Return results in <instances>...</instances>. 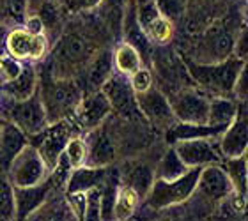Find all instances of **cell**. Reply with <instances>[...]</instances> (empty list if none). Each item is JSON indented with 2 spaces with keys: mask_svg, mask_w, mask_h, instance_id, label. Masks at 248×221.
<instances>
[{
  "mask_svg": "<svg viewBox=\"0 0 248 221\" xmlns=\"http://www.w3.org/2000/svg\"><path fill=\"white\" fill-rule=\"evenodd\" d=\"M99 48L91 37L80 32H66L57 39L50 52V60L45 71L55 78L75 80L82 71H85L89 60Z\"/></svg>",
  "mask_w": 248,
  "mask_h": 221,
  "instance_id": "6da1fadb",
  "label": "cell"
},
{
  "mask_svg": "<svg viewBox=\"0 0 248 221\" xmlns=\"http://www.w3.org/2000/svg\"><path fill=\"white\" fill-rule=\"evenodd\" d=\"M37 94L50 124L71 118L83 98V90L77 80L55 78L48 71H43L37 78Z\"/></svg>",
  "mask_w": 248,
  "mask_h": 221,
  "instance_id": "7a4b0ae2",
  "label": "cell"
},
{
  "mask_svg": "<svg viewBox=\"0 0 248 221\" xmlns=\"http://www.w3.org/2000/svg\"><path fill=\"white\" fill-rule=\"evenodd\" d=\"M188 74L193 80L195 87L211 96V98H231L234 85L239 74L247 67V60L238 57H229L227 60L218 64H188Z\"/></svg>",
  "mask_w": 248,
  "mask_h": 221,
  "instance_id": "3957f363",
  "label": "cell"
},
{
  "mask_svg": "<svg viewBox=\"0 0 248 221\" xmlns=\"http://www.w3.org/2000/svg\"><path fill=\"white\" fill-rule=\"evenodd\" d=\"M201 168H190L183 177L174 180L155 179L149 193L145 195V206L153 211H161L174 206H181L186 200H190L195 191L197 179H199Z\"/></svg>",
  "mask_w": 248,
  "mask_h": 221,
  "instance_id": "277c9868",
  "label": "cell"
},
{
  "mask_svg": "<svg viewBox=\"0 0 248 221\" xmlns=\"http://www.w3.org/2000/svg\"><path fill=\"white\" fill-rule=\"evenodd\" d=\"M50 170L46 168L43 158L36 147L27 144L23 149L15 156L7 168V179L13 188H31L46 179Z\"/></svg>",
  "mask_w": 248,
  "mask_h": 221,
  "instance_id": "5b68a950",
  "label": "cell"
},
{
  "mask_svg": "<svg viewBox=\"0 0 248 221\" xmlns=\"http://www.w3.org/2000/svg\"><path fill=\"white\" fill-rule=\"evenodd\" d=\"M209 99L204 90L195 85L179 88L177 92L169 96V103L174 112L177 122L183 124H207V112H209Z\"/></svg>",
  "mask_w": 248,
  "mask_h": 221,
  "instance_id": "8992f818",
  "label": "cell"
},
{
  "mask_svg": "<svg viewBox=\"0 0 248 221\" xmlns=\"http://www.w3.org/2000/svg\"><path fill=\"white\" fill-rule=\"evenodd\" d=\"M7 101H11V104L5 110V118L11 124H15L16 128L20 129L21 133L25 134L27 140L34 136V134L41 133L43 129L46 128L48 117L45 112V106L41 103L39 94H34L32 98L25 99V101H13V99L5 98Z\"/></svg>",
  "mask_w": 248,
  "mask_h": 221,
  "instance_id": "52a82bcc",
  "label": "cell"
},
{
  "mask_svg": "<svg viewBox=\"0 0 248 221\" xmlns=\"http://www.w3.org/2000/svg\"><path fill=\"white\" fill-rule=\"evenodd\" d=\"M105 94V98L108 101L112 113L117 115L121 120L126 122H145L144 117L140 115L135 101V94L129 87L128 78L115 73L103 83V87L99 88Z\"/></svg>",
  "mask_w": 248,
  "mask_h": 221,
  "instance_id": "ba28073f",
  "label": "cell"
},
{
  "mask_svg": "<svg viewBox=\"0 0 248 221\" xmlns=\"http://www.w3.org/2000/svg\"><path fill=\"white\" fill-rule=\"evenodd\" d=\"M71 131H73V122L69 118H66V120L48 124L41 133H37L29 138V140H34L31 145L37 149V152H39V156L43 158L45 165H46V168L50 172L55 168L59 158L64 152L67 140L73 136Z\"/></svg>",
  "mask_w": 248,
  "mask_h": 221,
  "instance_id": "9c48e42d",
  "label": "cell"
},
{
  "mask_svg": "<svg viewBox=\"0 0 248 221\" xmlns=\"http://www.w3.org/2000/svg\"><path fill=\"white\" fill-rule=\"evenodd\" d=\"M135 101H137V108H139L140 115L153 128L160 129V131H169L172 126L177 124L169 98L155 85L145 92L135 94Z\"/></svg>",
  "mask_w": 248,
  "mask_h": 221,
  "instance_id": "30bf717a",
  "label": "cell"
},
{
  "mask_svg": "<svg viewBox=\"0 0 248 221\" xmlns=\"http://www.w3.org/2000/svg\"><path fill=\"white\" fill-rule=\"evenodd\" d=\"M193 195L207 206H218L234 196L232 186L222 165H209L201 168Z\"/></svg>",
  "mask_w": 248,
  "mask_h": 221,
  "instance_id": "8fae6325",
  "label": "cell"
},
{
  "mask_svg": "<svg viewBox=\"0 0 248 221\" xmlns=\"http://www.w3.org/2000/svg\"><path fill=\"white\" fill-rule=\"evenodd\" d=\"M234 37L222 25L207 29L193 52L195 64H218L234 55Z\"/></svg>",
  "mask_w": 248,
  "mask_h": 221,
  "instance_id": "7c38bea8",
  "label": "cell"
},
{
  "mask_svg": "<svg viewBox=\"0 0 248 221\" xmlns=\"http://www.w3.org/2000/svg\"><path fill=\"white\" fill-rule=\"evenodd\" d=\"M110 117L103 124H99L98 128L89 131V138L85 140V144H87V161H85V166L108 168V166H112L115 163L117 145H115Z\"/></svg>",
  "mask_w": 248,
  "mask_h": 221,
  "instance_id": "4fadbf2b",
  "label": "cell"
},
{
  "mask_svg": "<svg viewBox=\"0 0 248 221\" xmlns=\"http://www.w3.org/2000/svg\"><path fill=\"white\" fill-rule=\"evenodd\" d=\"M186 168H204L209 165H222V156L218 150V140L197 138L183 140L172 145Z\"/></svg>",
  "mask_w": 248,
  "mask_h": 221,
  "instance_id": "5bb4252c",
  "label": "cell"
},
{
  "mask_svg": "<svg viewBox=\"0 0 248 221\" xmlns=\"http://www.w3.org/2000/svg\"><path fill=\"white\" fill-rule=\"evenodd\" d=\"M5 50L16 60H43L48 53V39L45 34L32 36L23 27H16L5 36Z\"/></svg>",
  "mask_w": 248,
  "mask_h": 221,
  "instance_id": "9a60e30c",
  "label": "cell"
},
{
  "mask_svg": "<svg viewBox=\"0 0 248 221\" xmlns=\"http://www.w3.org/2000/svg\"><path fill=\"white\" fill-rule=\"evenodd\" d=\"M248 149V124L247 113H245V103L239 104L238 117L229 124L225 131L218 138V150L222 160H234L239 156L247 154Z\"/></svg>",
  "mask_w": 248,
  "mask_h": 221,
  "instance_id": "2e32d148",
  "label": "cell"
},
{
  "mask_svg": "<svg viewBox=\"0 0 248 221\" xmlns=\"http://www.w3.org/2000/svg\"><path fill=\"white\" fill-rule=\"evenodd\" d=\"M110 115H112V108L105 94L101 90H93L91 94L83 96L71 118H75L82 129L91 131L98 128L99 124H103Z\"/></svg>",
  "mask_w": 248,
  "mask_h": 221,
  "instance_id": "e0dca14e",
  "label": "cell"
},
{
  "mask_svg": "<svg viewBox=\"0 0 248 221\" xmlns=\"http://www.w3.org/2000/svg\"><path fill=\"white\" fill-rule=\"evenodd\" d=\"M57 188L53 186L50 174L43 182L31 188H15V221H25L46 200L48 195L55 191Z\"/></svg>",
  "mask_w": 248,
  "mask_h": 221,
  "instance_id": "ac0fdd59",
  "label": "cell"
},
{
  "mask_svg": "<svg viewBox=\"0 0 248 221\" xmlns=\"http://www.w3.org/2000/svg\"><path fill=\"white\" fill-rule=\"evenodd\" d=\"M121 184L128 186L139 195L140 202L144 200L145 195L149 193L151 186L155 182V165L144 160H128L123 165V172L119 174Z\"/></svg>",
  "mask_w": 248,
  "mask_h": 221,
  "instance_id": "d6986e66",
  "label": "cell"
},
{
  "mask_svg": "<svg viewBox=\"0 0 248 221\" xmlns=\"http://www.w3.org/2000/svg\"><path fill=\"white\" fill-rule=\"evenodd\" d=\"M25 221H78L64 191H52L48 198Z\"/></svg>",
  "mask_w": 248,
  "mask_h": 221,
  "instance_id": "ffe728a7",
  "label": "cell"
},
{
  "mask_svg": "<svg viewBox=\"0 0 248 221\" xmlns=\"http://www.w3.org/2000/svg\"><path fill=\"white\" fill-rule=\"evenodd\" d=\"M29 140L15 124L9 120H4L2 128H0V172L7 174L11 161L15 160V156L20 152Z\"/></svg>",
  "mask_w": 248,
  "mask_h": 221,
  "instance_id": "44dd1931",
  "label": "cell"
},
{
  "mask_svg": "<svg viewBox=\"0 0 248 221\" xmlns=\"http://www.w3.org/2000/svg\"><path fill=\"white\" fill-rule=\"evenodd\" d=\"M110 172L108 168H94V166H80L75 168L64 186L66 195H77V193H87V191L98 188Z\"/></svg>",
  "mask_w": 248,
  "mask_h": 221,
  "instance_id": "7402d4cb",
  "label": "cell"
},
{
  "mask_svg": "<svg viewBox=\"0 0 248 221\" xmlns=\"http://www.w3.org/2000/svg\"><path fill=\"white\" fill-rule=\"evenodd\" d=\"M222 166L227 174L231 186H232L234 202L243 211L247 202V186H248V168H247V154L234 158V160H222Z\"/></svg>",
  "mask_w": 248,
  "mask_h": 221,
  "instance_id": "603a6c76",
  "label": "cell"
},
{
  "mask_svg": "<svg viewBox=\"0 0 248 221\" xmlns=\"http://www.w3.org/2000/svg\"><path fill=\"white\" fill-rule=\"evenodd\" d=\"M87 74V85L93 90H99L103 83L114 74V60H112V50L110 48H101L94 53L93 59L89 60L85 67Z\"/></svg>",
  "mask_w": 248,
  "mask_h": 221,
  "instance_id": "cb8c5ba5",
  "label": "cell"
},
{
  "mask_svg": "<svg viewBox=\"0 0 248 221\" xmlns=\"http://www.w3.org/2000/svg\"><path fill=\"white\" fill-rule=\"evenodd\" d=\"M223 131H225V128H213V126H207V124L177 122L169 131H165V140L170 145L177 144V142H183V140H197V138L218 140Z\"/></svg>",
  "mask_w": 248,
  "mask_h": 221,
  "instance_id": "d4e9b609",
  "label": "cell"
},
{
  "mask_svg": "<svg viewBox=\"0 0 248 221\" xmlns=\"http://www.w3.org/2000/svg\"><path fill=\"white\" fill-rule=\"evenodd\" d=\"M37 78H39V73L36 71V67L23 66V71L16 80L9 83H2L5 98L13 99V101H25V99L32 98L37 92Z\"/></svg>",
  "mask_w": 248,
  "mask_h": 221,
  "instance_id": "484cf974",
  "label": "cell"
},
{
  "mask_svg": "<svg viewBox=\"0 0 248 221\" xmlns=\"http://www.w3.org/2000/svg\"><path fill=\"white\" fill-rule=\"evenodd\" d=\"M239 103L232 98H211L207 112V126L213 128H227L238 117Z\"/></svg>",
  "mask_w": 248,
  "mask_h": 221,
  "instance_id": "4316f807",
  "label": "cell"
},
{
  "mask_svg": "<svg viewBox=\"0 0 248 221\" xmlns=\"http://www.w3.org/2000/svg\"><path fill=\"white\" fill-rule=\"evenodd\" d=\"M128 4L129 0H101V4H99L101 18H103L105 25L108 27L114 39H121L123 36V21Z\"/></svg>",
  "mask_w": 248,
  "mask_h": 221,
  "instance_id": "83f0119b",
  "label": "cell"
},
{
  "mask_svg": "<svg viewBox=\"0 0 248 221\" xmlns=\"http://www.w3.org/2000/svg\"><path fill=\"white\" fill-rule=\"evenodd\" d=\"M112 60H114V71L123 76H131L135 71H139L144 66L140 53L126 41L119 43L112 52Z\"/></svg>",
  "mask_w": 248,
  "mask_h": 221,
  "instance_id": "f1b7e54d",
  "label": "cell"
},
{
  "mask_svg": "<svg viewBox=\"0 0 248 221\" xmlns=\"http://www.w3.org/2000/svg\"><path fill=\"white\" fill-rule=\"evenodd\" d=\"M190 168H186L185 163L179 160V156L176 154L174 147H169V149L161 154V158L156 161L155 165V179L160 180H174L179 179L186 174Z\"/></svg>",
  "mask_w": 248,
  "mask_h": 221,
  "instance_id": "f546056e",
  "label": "cell"
},
{
  "mask_svg": "<svg viewBox=\"0 0 248 221\" xmlns=\"http://www.w3.org/2000/svg\"><path fill=\"white\" fill-rule=\"evenodd\" d=\"M140 206V198L133 190H129L128 186L121 184L117 190L114 204V221H128L133 216L137 207Z\"/></svg>",
  "mask_w": 248,
  "mask_h": 221,
  "instance_id": "4dcf8cb0",
  "label": "cell"
},
{
  "mask_svg": "<svg viewBox=\"0 0 248 221\" xmlns=\"http://www.w3.org/2000/svg\"><path fill=\"white\" fill-rule=\"evenodd\" d=\"M145 37L151 43H155V44L165 46V44H169L172 41V37H174V23H172V20L165 18L163 15L158 16L149 25V29L145 30Z\"/></svg>",
  "mask_w": 248,
  "mask_h": 221,
  "instance_id": "1f68e13d",
  "label": "cell"
},
{
  "mask_svg": "<svg viewBox=\"0 0 248 221\" xmlns=\"http://www.w3.org/2000/svg\"><path fill=\"white\" fill-rule=\"evenodd\" d=\"M0 221H15V188L5 172H0Z\"/></svg>",
  "mask_w": 248,
  "mask_h": 221,
  "instance_id": "d6a6232c",
  "label": "cell"
},
{
  "mask_svg": "<svg viewBox=\"0 0 248 221\" xmlns=\"http://www.w3.org/2000/svg\"><path fill=\"white\" fill-rule=\"evenodd\" d=\"M62 154L66 156L67 163L71 165L73 170L85 166V161H87V144H85V138L73 134L71 138L67 140Z\"/></svg>",
  "mask_w": 248,
  "mask_h": 221,
  "instance_id": "836d02e7",
  "label": "cell"
},
{
  "mask_svg": "<svg viewBox=\"0 0 248 221\" xmlns=\"http://www.w3.org/2000/svg\"><path fill=\"white\" fill-rule=\"evenodd\" d=\"M137 21H139L140 30L144 32L149 29V25L153 21L161 16L158 5H156V0H137Z\"/></svg>",
  "mask_w": 248,
  "mask_h": 221,
  "instance_id": "e575fe53",
  "label": "cell"
},
{
  "mask_svg": "<svg viewBox=\"0 0 248 221\" xmlns=\"http://www.w3.org/2000/svg\"><path fill=\"white\" fill-rule=\"evenodd\" d=\"M153 73H151L149 67H140L139 71H135L131 76L128 78L129 82V87H131V90H133V94H142L145 92V90H149L155 83H153Z\"/></svg>",
  "mask_w": 248,
  "mask_h": 221,
  "instance_id": "d590c367",
  "label": "cell"
},
{
  "mask_svg": "<svg viewBox=\"0 0 248 221\" xmlns=\"http://www.w3.org/2000/svg\"><path fill=\"white\" fill-rule=\"evenodd\" d=\"M23 71V66L20 60H16L9 55H0V82L9 83L20 76Z\"/></svg>",
  "mask_w": 248,
  "mask_h": 221,
  "instance_id": "8d00e7d4",
  "label": "cell"
},
{
  "mask_svg": "<svg viewBox=\"0 0 248 221\" xmlns=\"http://www.w3.org/2000/svg\"><path fill=\"white\" fill-rule=\"evenodd\" d=\"M82 221H101V212H99V190L87 191L85 193V209H83Z\"/></svg>",
  "mask_w": 248,
  "mask_h": 221,
  "instance_id": "74e56055",
  "label": "cell"
},
{
  "mask_svg": "<svg viewBox=\"0 0 248 221\" xmlns=\"http://www.w3.org/2000/svg\"><path fill=\"white\" fill-rule=\"evenodd\" d=\"M23 29L29 34H32V36H41V34H45V25H43L41 18L37 15L27 16L25 21H23Z\"/></svg>",
  "mask_w": 248,
  "mask_h": 221,
  "instance_id": "f35d334b",
  "label": "cell"
},
{
  "mask_svg": "<svg viewBox=\"0 0 248 221\" xmlns=\"http://www.w3.org/2000/svg\"><path fill=\"white\" fill-rule=\"evenodd\" d=\"M64 2V7L69 15H77V13H82L85 9V0H62Z\"/></svg>",
  "mask_w": 248,
  "mask_h": 221,
  "instance_id": "ab89813d",
  "label": "cell"
},
{
  "mask_svg": "<svg viewBox=\"0 0 248 221\" xmlns=\"http://www.w3.org/2000/svg\"><path fill=\"white\" fill-rule=\"evenodd\" d=\"M99 4H101V0H85V9L87 11L98 9Z\"/></svg>",
  "mask_w": 248,
  "mask_h": 221,
  "instance_id": "60d3db41",
  "label": "cell"
},
{
  "mask_svg": "<svg viewBox=\"0 0 248 221\" xmlns=\"http://www.w3.org/2000/svg\"><path fill=\"white\" fill-rule=\"evenodd\" d=\"M2 124H4V118L0 117V128H2Z\"/></svg>",
  "mask_w": 248,
  "mask_h": 221,
  "instance_id": "b9f144b4",
  "label": "cell"
},
{
  "mask_svg": "<svg viewBox=\"0 0 248 221\" xmlns=\"http://www.w3.org/2000/svg\"><path fill=\"white\" fill-rule=\"evenodd\" d=\"M215 221H220V220H215Z\"/></svg>",
  "mask_w": 248,
  "mask_h": 221,
  "instance_id": "7bdbcfd3",
  "label": "cell"
}]
</instances>
